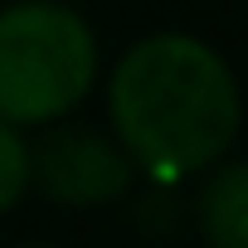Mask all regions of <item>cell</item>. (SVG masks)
<instances>
[{"mask_svg": "<svg viewBox=\"0 0 248 248\" xmlns=\"http://www.w3.org/2000/svg\"><path fill=\"white\" fill-rule=\"evenodd\" d=\"M30 195V137L0 117V214H10Z\"/></svg>", "mask_w": 248, "mask_h": 248, "instance_id": "5b68a950", "label": "cell"}, {"mask_svg": "<svg viewBox=\"0 0 248 248\" xmlns=\"http://www.w3.org/2000/svg\"><path fill=\"white\" fill-rule=\"evenodd\" d=\"M137 185V166L112 132L54 127L39 146L30 141V190L63 209H97Z\"/></svg>", "mask_w": 248, "mask_h": 248, "instance_id": "3957f363", "label": "cell"}, {"mask_svg": "<svg viewBox=\"0 0 248 248\" xmlns=\"http://www.w3.org/2000/svg\"><path fill=\"white\" fill-rule=\"evenodd\" d=\"M195 229L209 248H248V170L238 161H214L195 175Z\"/></svg>", "mask_w": 248, "mask_h": 248, "instance_id": "277c9868", "label": "cell"}, {"mask_svg": "<svg viewBox=\"0 0 248 248\" xmlns=\"http://www.w3.org/2000/svg\"><path fill=\"white\" fill-rule=\"evenodd\" d=\"M20 248H59V243H20Z\"/></svg>", "mask_w": 248, "mask_h": 248, "instance_id": "8992f818", "label": "cell"}, {"mask_svg": "<svg viewBox=\"0 0 248 248\" xmlns=\"http://www.w3.org/2000/svg\"><path fill=\"white\" fill-rule=\"evenodd\" d=\"M102 59L83 10L63 0L0 5V117L15 127H49L88 102Z\"/></svg>", "mask_w": 248, "mask_h": 248, "instance_id": "7a4b0ae2", "label": "cell"}, {"mask_svg": "<svg viewBox=\"0 0 248 248\" xmlns=\"http://www.w3.org/2000/svg\"><path fill=\"white\" fill-rule=\"evenodd\" d=\"M107 122L137 175H151L156 185L195 180L238 141V78L200 34L156 30L107 73Z\"/></svg>", "mask_w": 248, "mask_h": 248, "instance_id": "6da1fadb", "label": "cell"}]
</instances>
